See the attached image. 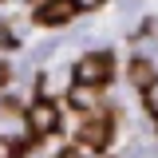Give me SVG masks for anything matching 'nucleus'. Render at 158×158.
Here are the masks:
<instances>
[{
	"mask_svg": "<svg viewBox=\"0 0 158 158\" xmlns=\"http://www.w3.org/2000/svg\"><path fill=\"white\" fill-rule=\"evenodd\" d=\"M131 83L150 87V83H154V63H150V59H131Z\"/></svg>",
	"mask_w": 158,
	"mask_h": 158,
	"instance_id": "39448f33",
	"label": "nucleus"
},
{
	"mask_svg": "<svg viewBox=\"0 0 158 158\" xmlns=\"http://www.w3.org/2000/svg\"><path fill=\"white\" fill-rule=\"evenodd\" d=\"M4 79H8V67H0V83H4Z\"/></svg>",
	"mask_w": 158,
	"mask_h": 158,
	"instance_id": "6e6552de",
	"label": "nucleus"
},
{
	"mask_svg": "<svg viewBox=\"0 0 158 158\" xmlns=\"http://www.w3.org/2000/svg\"><path fill=\"white\" fill-rule=\"evenodd\" d=\"M111 75H115L111 52H87V56L75 63V87H103Z\"/></svg>",
	"mask_w": 158,
	"mask_h": 158,
	"instance_id": "f257e3e1",
	"label": "nucleus"
},
{
	"mask_svg": "<svg viewBox=\"0 0 158 158\" xmlns=\"http://www.w3.org/2000/svg\"><path fill=\"white\" fill-rule=\"evenodd\" d=\"M103 0H79V8H99Z\"/></svg>",
	"mask_w": 158,
	"mask_h": 158,
	"instance_id": "0eeeda50",
	"label": "nucleus"
},
{
	"mask_svg": "<svg viewBox=\"0 0 158 158\" xmlns=\"http://www.w3.org/2000/svg\"><path fill=\"white\" fill-rule=\"evenodd\" d=\"M28 127H32V135H52L59 127V107L52 99H36L28 107Z\"/></svg>",
	"mask_w": 158,
	"mask_h": 158,
	"instance_id": "7ed1b4c3",
	"label": "nucleus"
},
{
	"mask_svg": "<svg viewBox=\"0 0 158 158\" xmlns=\"http://www.w3.org/2000/svg\"><path fill=\"white\" fill-rule=\"evenodd\" d=\"M75 12H79V0H44L36 8V24L40 28H56V24H67Z\"/></svg>",
	"mask_w": 158,
	"mask_h": 158,
	"instance_id": "20e7f679",
	"label": "nucleus"
},
{
	"mask_svg": "<svg viewBox=\"0 0 158 158\" xmlns=\"http://www.w3.org/2000/svg\"><path fill=\"white\" fill-rule=\"evenodd\" d=\"M59 158H83V154H79V146H71V150H63Z\"/></svg>",
	"mask_w": 158,
	"mask_h": 158,
	"instance_id": "423d86ee",
	"label": "nucleus"
},
{
	"mask_svg": "<svg viewBox=\"0 0 158 158\" xmlns=\"http://www.w3.org/2000/svg\"><path fill=\"white\" fill-rule=\"evenodd\" d=\"M111 123L107 118H83L75 131V142L83 146V150H103V146H111Z\"/></svg>",
	"mask_w": 158,
	"mask_h": 158,
	"instance_id": "f03ea898",
	"label": "nucleus"
}]
</instances>
